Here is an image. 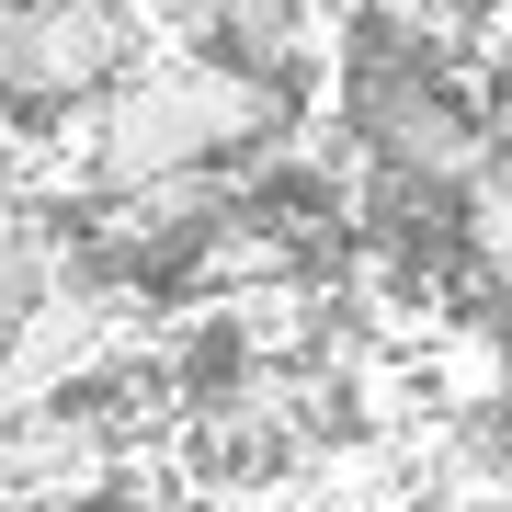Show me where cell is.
<instances>
[{
  "mask_svg": "<svg viewBox=\"0 0 512 512\" xmlns=\"http://www.w3.org/2000/svg\"><path fill=\"white\" fill-rule=\"evenodd\" d=\"M456 262H467L490 296H512V148H490L478 183L456 194Z\"/></svg>",
  "mask_w": 512,
  "mask_h": 512,
  "instance_id": "7a4b0ae2",
  "label": "cell"
},
{
  "mask_svg": "<svg viewBox=\"0 0 512 512\" xmlns=\"http://www.w3.org/2000/svg\"><path fill=\"white\" fill-rule=\"evenodd\" d=\"M319 114H330L353 148H365V171H387V183H410V194H433V205H456V194L478 183V160L501 148L467 80L387 69V57H342Z\"/></svg>",
  "mask_w": 512,
  "mask_h": 512,
  "instance_id": "6da1fadb",
  "label": "cell"
}]
</instances>
